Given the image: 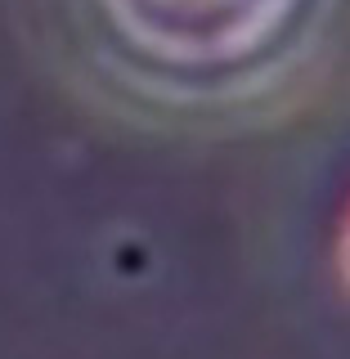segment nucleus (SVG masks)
Instances as JSON below:
<instances>
[{
	"label": "nucleus",
	"mask_w": 350,
	"mask_h": 359,
	"mask_svg": "<svg viewBox=\"0 0 350 359\" xmlns=\"http://www.w3.org/2000/svg\"><path fill=\"white\" fill-rule=\"evenodd\" d=\"M288 0H112L121 32L171 67H220L283 22Z\"/></svg>",
	"instance_id": "f257e3e1"
}]
</instances>
